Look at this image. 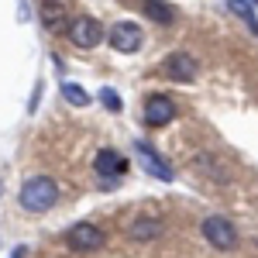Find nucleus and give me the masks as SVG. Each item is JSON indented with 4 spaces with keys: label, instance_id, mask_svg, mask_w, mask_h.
<instances>
[{
    "label": "nucleus",
    "instance_id": "423d86ee",
    "mask_svg": "<svg viewBox=\"0 0 258 258\" xmlns=\"http://www.w3.org/2000/svg\"><path fill=\"white\" fill-rule=\"evenodd\" d=\"M141 120L148 127H165L176 120V100L165 97V93H152L145 100V110H141Z\"/></svg>",
    "mask_w": 258,
    "mask_h": 258
},
{
    "label": "nucleus",
    "instance_id": "f03ea898",
    "mask_svg": "<svg viewBox=\"0 0 258 258\" xmlns=\"http://www.w3.org/2000/svg\"><path fill=\"white\" fill-rule=\"evenodd\" d=\"M107 45L114 52H120V55H135V52H141V45H145V28L135 24V21H117L107 31Z\"/></svg>",
    "mask_w": 258,
    "mask_h": 258
},
{
    "label": "nucleus",
    "instance_id": "1a4fd4ad",
    "mask_svg": "<svg viewBox=\"0 0 258 258\" xmlns=\"http://www.w3.org/2000/svg\"><path fill=\"white\" fill-rule=\"evenodd\" d=\"M41 11V24H45V31L48 35H66L69 31V11H66V4L62 0H41L38 4Z\"/></svg>",
    "mask_w": 258,
    "mask_h": 258
},
{
    "label": "nucleus",
    "instance_id": "20e7f679",
    "mask_svg": "<svg viewBox=\"0 0 258 258\" xmlns=\"http://www.w3.org/2000/svg\"><path fill=\"white\" fill-rule=\"evenodd\" d=\"M69 41L76 45V48H97L100 41H103V24L97 18H90V14H76V18L69 21Z\"/></svg>",
    "mask_w": 258,
    "mask_h": 258
},
{
    "label": "nucleus",
    "instance_id": "f8f14e48",
    "mask_svg": "<svg viewBox=\"0 0 258 258\" xmlns=\"http://www.w3.org/2000/svg\"><path fill=\"white\" fill-rule=\"evenodd\" d=\"M145 14L152 21H159V24H172V21H176L172 4H165V0H145Z\"/></svg>",
    "mask_w": 258,
    "mask_h": 258
},
{
    "label": "nucleus",
    "instance_id": "0eeeda50",
    "mask_svg": "<svg viewBox=\"0 0 258 258\" xmlns=\"http://www.w3.org/2000/svg\"><path fill=\"white\" fill-rule=\"evenodd\" d=\"M135 155H138V162H141V169L148 172V176H155V179H162V182H172V165L162 159L159 152L148 145V141H135Z\"/></svg>",
    "mask_w": 258,
    "mask_h": 258
},
{
    "label": "nucleus",
    "instance_id": "6e6552de",
    "mask_svg": "<svg viewBox=\"0 0 258 258\" xmlns=\"http://www.w3.org/2000/svg\"><path fill=\"white\" fill-rule=\"evenodd\" d=\"M162 73L172 83H193L197 80V59L189 52H172V55H165V62H162Z\"/></svg>",
    "mask_w": 258,
    "mask_h": 258
},
{
    "label": "nucleus",
    "instance_id": "4468645a",
    "mask_svg": "<svg viewBox=\"0 0 258 258\" xmlns=\"http://www.w3.org/2000/svg\"><path fill=\"white\" fill-rule=\"evenodd\" d=\"M62 97L69 100L73 107H90V93L83 90L80 83H62Z\"/></svg>",
    "mask_w": 258,
    "mask_h": 258
},
{
    "label": "nucleus",
    "instance_id": "2eb2a0df",
    "mask_svg": "<svg viewBox=\"0 0 258 258\" xmlns=\"http://www.w3.org/2000/svg\"><path fill=\"white\" fill-rule=\"evenodd\" d=\"M100 103H103L110 114H117V110H120V97L114 93V90H100Z\"/></svg>",
    "mask_w": 258,
    "mask_h": 258
},
{
    "label": "nucleus",
    "instance_id": "39448f33",
    "mask_svg": "<svg viewBox=\"0 0 258 258\" xmlns=\"http://www.w3.org/2000/svg\"><path fill=\"white\" fill-rule=\"evenodd\" d=\"M66 248L69 251H97L103 248V231H100L97 224H90V220H83V224H73L69 231H66Z\"/></svg>",
    "mask_w": 258,
    "mask_h": 258
},
{
    "label": "nucleus",
    "instance_id": "7ed1b4c3",
    "mask_svg": "<svg viewBox=\"0 0 258 258\" xmlns=\"http://www.w3.org/2000/svg\"><path fill=\"white\" fill-rule=\"evenodd\" d=\"M200 231H203V241L210 244V248H217V251H231V248H238V227L231 224L227 217H207L200 224Z\"/></svg>",
    "mask_w": 258,
    "mask_h": 258
},
{
    "label": "nucleus",
    "instance_id": "9b49d317",
    "mask_svg": "<svg viewBox=\"0 0 258 258\" xmlns=\"http://www.w3.org/2000/svg\"><path fill=\"white\" fill-rule=\"evenodd\" d=\"M162 231H165V224H162L159 217H138L131 220V227H127V234H131V241H159Z\"/></svg>",
    "mask_w": 258,
    "mask_h": 258
},
{
    "label": "nucleus",
    "instance_id": "f257e3e1",
    "mask_svg": "<svg viewBox=\"0 0 258 258\" xmlns=\"http://www.w3.org/2000/svg\"><path fill=\"white\" fill-rule=\"evenodd\" d=\"M55 200H59V186L48 176H31L18 193L21 210H28V214H45V210H52Z\"/></svg>",
    "mask_w": 258,
    "mask_h": 258
},
{
    "label": "nucleus",
    "instance_id": "9d476101",
    "mask_svg": "<svg viewBox=\"0 0 258 258\" xmlns=\"http://www.w3.org/2000/svg\"><path fill=\"white\" fill-rule=\"evenodd\" d=\"M93 169H97V176L120 179L124 172H127V162H124V155H117L114 148H100L97 159H93Z\"/></svg>",
    "mask_w": 258,
    "mask_h": 258
},
{
    "label": "nucleus",
    "instance_id": "ddd939ff",
    "mask_svg": "<svg viewBox=\"0 0 258 258\" xmlns=\"http://www.w3.org/2000/svg\"><path fill=\"white\" fill-rule=\"evenodd\" d=\"M227 7H231V14H234V18H241L244 24H248V31H251V35H258V18H255V11H251L244 0H227Z\"/></svg>",
    "mask_w": 258,
    "mask_h": 258
}]
</instances>
